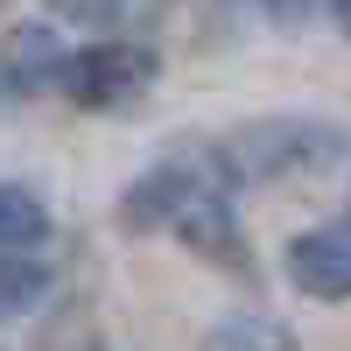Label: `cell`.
<instances>
[{"mask_svg": "<svg viewBox=\"0 0 351 351\" xmlns=\"http://www.w3.org/2000/svg\"><path fill=\"white\" fill-rule=\"evenodd\" d=\"M120 225L127 232H169L190 253L211 260H239V225H232V183L218 162H162L148 176H134L120 197Z\"/></svg>", "mask_w": 351, "mask_h": 351, "instance_id": "6da1fadb", "label": "cell"}, {"mask_svg": "<svg viewBox=\"0 0 351 351\" xmlns=\"http://www.w3.org/2000/svg\"><path fill=\"white\" fill-rule=\"evenodd\" d=\"M337 155V134L316 127V120H260V127H239L211 155L225 183H267V176H295V169H316Z\"/></svg>", "mask_w": 351, "mask_h": 351, "instance_id": "7a4b0ae2", "label": "cell"}, {"mask_svg": "<svg viewBox=\"0 0 351 351\" xmlns=\"http://www.w3.org/2000/svg\"><path fill=\"white\" fill-rule=\"evenodd\" d=\"M155 49L148 43H92V49H71L64 56V77H56V92H71L77 106L92 112H127L155 92Z\"/></svg>", "mask_w": 351, "mask_h": 351, "instance_id": "3957f363", "label": "cell"}, {"mask_svg": "<svg viewBox=\"0 0 351 351\" xmlns=\"http://www.w3.org/2000/svg\"><path fill=\"white\" fill-rule=\"evenodd\" d=\"M64 56H71V43L56 36L49 21H21V28H8V36H0V92H14V99H43V92H56Z\"/></svg>", "mask_w": 351, "mask_h": 351, "instance_id": "277c9868", "label": "cell"}, {"mask_svg": "<svg viewBox=\"0 0 351 351\" xmlns=\"http://www.w3.org/2000/svg\"><path fill=\"white\" fill-rule=\"evenodd\" d=\"M288 281L316 302H344L351 295V232L330 218L316 232H295L288 239Z\"/></svg>", "mask_w": 351, "mask_h": 351, "instance_id": "5b68a950", "label": "cell"}, {"mask_svg": "<svg viewBox=\"0 0 351 351\" xmlns=\"http://www.w3.org/2000/svg\"><path fill=\"white\" fill-rule=\"evenodd\" d=\"M49 239V204L21 183H0V253H28Z\"/></svg>", "mask_w": 351, "mask_h": 351, "instance_id": "8992f818", "label": "cell"}, {"mask_svg": "<svg viewBox=\"0 0 351 351\" xmlns=\"http://www.w3.org/2000/svg\"><path fill=\"white\" fill-rule=\"evenodd\" d=\"M43 295H49V267L36 260V246H28V253H0V324L28 316Z\"/></svg>", "mask_w": 351, "mask_h": 351, "instance_id": "52a82bcc", "label": "cell"}, {"mask_svg": "<svg viewBox=\"0 0 351 351\" xmlns=\"http://www.w3.org/2000/svg\"><path fill=\"white\" fill-rule=\"evenodd\" d=\"M211 344H288L281 324H260V316H232V324L211 330Z\"/></svg>", "mask_w": 351, "mask_h": 351, "instance_id": "ba28073f", "label": "cell"}, {"mask_svg": "<svg viewBox=\"0 0 351 351\" xmlns=\"http://www.w3.org/2000/svg\"><path fill=\"white\" fill-rule=\"evenodd\" d=\"M64 21H92V28H106V21H120V0H49Z\"/></svg>", "mask_w": 351, "mask_h": 351, "instance_id": "9c48e42d", "label": "cell"}, {"mask_svg": "<svg viewBox=\"0 0 351 351\" xmlns=\"http://www.w3.org/2000/svg\"><path fill=\"white\" fill-rule=\"evenodd\" d=\"M239 8H267V14H302L309 0H239ZM330 14H344V0H330Z\"/></svg>", "mask_w": 351, "mask_h": 351, "instance_id": "30bf717a", "label": "cell"}]
</instances>
